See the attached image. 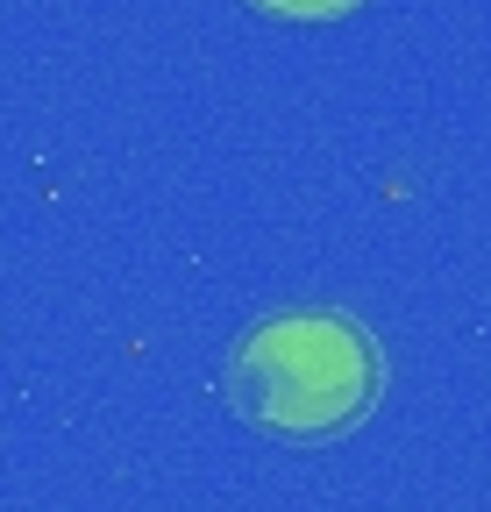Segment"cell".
<instances>
[{
  "label": "cell",
  "mask_w": 491,
  "mask_h": 512,
  "mask_svg": "<svg viewBox=\"0 0 491 512\" xmlns=\"http://www.w3.org/2000/svg\"><path fill=\"white\" fill-rule=\"evenodd\" d=\"M257 8L292 15V22H335V15H349V8H356V0H257Z\"/></svg>",
  "instance_id": "obj_2"
},
{
  "label": "cell",
  "mask_w": 491,
  "mask_h": 512,
  "mask_svg": "<svg viewBox=\"0 0 491 512\" xmlns=\"http://www.w3.org/2000/svg\"><path fill=\"white\" fill-rule=\"evenodd\" d=\"M221 384H228V406L257 434L328 441V434H349L378 406L385 356L349 313L299 306V313L257 320V328L235 342Z\"/></svg>",
  "instance_id": "obj_1"
}]
</instances>
